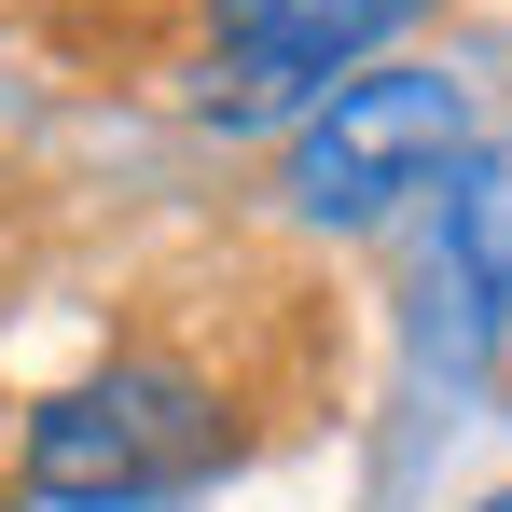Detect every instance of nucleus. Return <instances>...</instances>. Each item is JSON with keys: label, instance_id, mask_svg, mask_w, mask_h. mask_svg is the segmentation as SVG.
Listing matches in <instances>:
<instances>
[{"label": "nucleus", "instance_id": "obj_5", "mask_svg": "<svg viewBox=\"0 0 512 512\" xmlns=\"http://www.w3.org/2000/svg\"><path fill=\"white\" fill-rule=\"evenodd\" d=\"M485 512H512V485H499V499H485Z\"/></svg>", "mask_w": 512, "mask_h": 512}, {"label": "nucleus", "instance_id": "obj_2", "mask_svg": "<svg viewBox=\"0 0 512 512\" xmlns=\"http://www.w3.org/2000/svg\"><path fill=\"white\" fill-rule=\"evenodd\" d=\"M471 153H485V111H471L457 70H346V84L291 125L277 194H291L305 222L360 236V222H388L402 194H443Z\"/></svg>", "mask_w": 512, "mask_h": 512}, {"label": "nucleus", "instance_id": "obj_1", "mask_svg": "<svg viewBox=\"0 0 512 512\" xmlns=\"http://www.w3.org/2000/svg\"><path fill=\"white\" fill-rule=\"evenodd\" d=\"M14 471H28V499H56V512H180V499H208L236 471V402L180 346H125V360L70 374L28 416Z\"/></svg>", "mask_w": 512, "mask_h": 512}, {"label": "nucleus", "instance_id": "obj_3", "mask_svg": "<svg viewBox=\"0 0 512 512\" xmlns=\"http://www.w3.org/2000/svg\"><path fill=\"white\" fill-rule=\"evenodd\" d=\"M429 0H208V111H319L346 70H374Z\"/></svg>", "mask_w": 512, "mask_h": 512}, {"label": "nucleus", "instance_id": "obj_4", "mask_svg": "<svg viewBox=\"0 0 512 512\" xmlns=\"http://www.w3.org/2000/svg\"><path fill=\"white\" fill-rule=\"evenodd\" d=\"M512 333V153H471L429 222V360H485Z\"/></svg>", "mask_w": 512, "mask_h": 512}]
</instances>
